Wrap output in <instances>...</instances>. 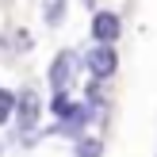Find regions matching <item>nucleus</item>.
Segmentation results:
<instances>
[{
  "label": "nucleus",
  "instance_id": "7ed1b4c3",
  "mask_svg": "<svg viewBox=\"0 0 157 157\" xmlns=\"http://www.w3.org/2000/svg\"><path fill=\"white\" fill-rule=\"evenodd\" d=\"M84 69H88L92 81H107V77H115V69H119V50L107 42H96L92 50H84Z\"/></svg>",
  "mask_w": 157,
  "mask_h": 157
},
{
  "label": "nucleus",
  "instance_id": "f03ea898",
  "mask_svg": "<svg viewBox=\"0 0 157 157\" xmlns=\"http://www.w3.org/2000/svg\"><path fill=\"white\" fill-rule=\"evenodd\" d=\"M77 69H81L77 50H58L50 58V65H46V84H50V92H69L73 81H77Z\"/></svg>",
  "mask_w": 157,
  "mask_h": 157
},
{
  "label": "nucleus",
  "instance_id": "423d86ee",
  "mask_svg": "<svg viewBox=\"0 0 157 157\" xmlns=\"http://www.w3.org/2000/svg\"><path fill=\"white\" fill-rule=\"evenodd\" d=\"M100 138H92V134H81L77 138V157H100Z\"/></svg>",
  "mask_w": 157,
  "mask_h": 157
},
{
  "label": "nucleus",
  "instance_id": "39448f33",
  "mask_svg": "<svg viewBox=\"0 0 157 157\" xmlns=\"http://www.w3.org/2000/svg\"><path fill=\"white\" fill-rule=\"evenodd\" d=\"M15 123V92L12 88H0V127Z\"/></svg>",
  "mask_w": 157,
  "mask_h": 157
},
{
  "label": "nucleus",
  "instance_id": "f257e3e1",
  "mask_svg": "<svg viewBox=\"0 0 157 157\" xmlns=\"http://www.w3.org/2000/svg\"><path fill=\"white\" fill-rule=\"evenodd\" d=\"M42 115H46L42 92H35V88H19V92H15V130H19L23 142H35V138H38Z\"/></svg>",
  "mask_w": 157,
  "mask_h": 157
},
{
  "label": "nucleus",
  "instance_id": "20e7f679",
  "mask_svg": "<svg viewBox=\"0 0 157 157\" xmlns=\"http://www.w3.org/2000/svg\"><path fill=\"white\" fill-rule=\"evenodd\" d=\"M88 31H92L96 42L115 46V42H119V35H123V19H119V12H111V8H96V12H92Z\"/></svg>",
  "mask_w": 157,
  "mask_h": 157
},
{
  "label": "nucleus",
  "instance_id": "6e6552de",
  "mask_svg": "<svg viewBox=\"0 0 157 157\" xmlns=\"http://www.w3.org/2000/svg\"><path fill=\"white\" fill-rule=\"evenodd\" d=\"M0 157H4V142H0Z\"/></svg>",
  "mask_w": 157,
  "mask_h": 157
},
{
  "label": "nucleus",
  "instance_id": "0eeeda50",
  "mask_svg": "<svg viewBox=\"0 0 157 157\" xmlns=\"http://www.w3.org/2000/svg\"><path fill=\"white\" fill-rule=\"evenodd\" d=\"M61 12H65V0H54V4H46V23H61Z\"/></svg>",
  "mask_w": 157,
  "mask_h": 157
}]
</instances>
